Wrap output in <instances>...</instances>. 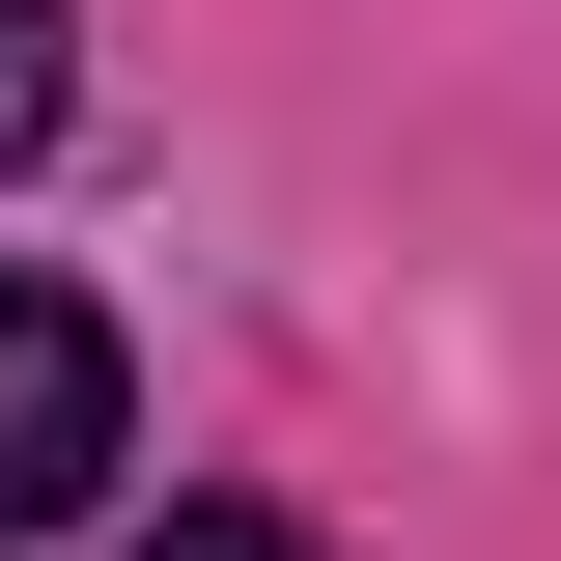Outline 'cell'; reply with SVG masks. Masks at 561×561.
I'll use <instances>...</instances> for the list:
<instances>
[{
  "label": "cell",
  "instance_id": "obj_1",
  "mask_svg": "<svg viewBox=\"0 0 561 561\" xmlns=\"http://www.w3.org/2000/svg\"><path fill=\"white\" fill-rule=\"evenodd\" d=\"M140 478V365L84 280H0V534H84V505Z\"/></svg>",
  "mask_w": 561,
  "mask_h": 561
},
{
  "label": "cell",
  "instance_id": "obj_2",
  "mask_svg": "<svg viewBox=\"0 0 561 561\" xmlns=\"http://www.w3.org/2000/svg\"><path fill=\"white\" fill-rule=\"evenodd\" d=\"M57 113H84V0H0V169H28Z\"/></svg>",
  "mask_w": 561,
  "mask_h": 561
},
{
  "label": "cell",
  "instance_id": "obj_3",
  "mask_svg": "<svg viewBox=\"0 0 561 561\" xmlns=\"http://www.w3.org/2000/svg\"><path fill=\"white\" fill-rule=\"evenodd\" d=\"M113 561H309L280 505H169V534H113Z\"/></svg>",
  "mask_w": 561,
  "mask_h": 561
}]
</instances>
